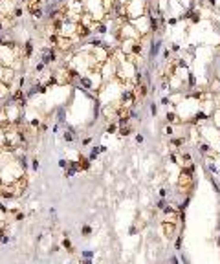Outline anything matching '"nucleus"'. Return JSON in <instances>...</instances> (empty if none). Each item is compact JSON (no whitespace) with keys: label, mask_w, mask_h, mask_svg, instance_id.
<instances>
[{"label":"nucleus","mask_w":220,"mask_h":264,"mask_svg":"<svg viewBox=\"0 0 220 264\" xmlns=\"http://www.w3.org/2000/svg\"><path fill=\"white\" fill-rule=\"evenodd\" d=\"M40 61L44 62L46 66H51L57 62V50L53 46H44L40 50Z\"/></svg>","instance_id":"nucleus-1"},{"label":"nucleus","mask_w":220,"mask_h":264,"mask_svg":"<svg viewBox=\"0 0 220 264\" xmlns=\"http://www.w3.org/2000/svg\"><path fill=\"white\" fill-rule=\"evenodd\" d=\"M176 227H178V224L167 222V220H163V222H162V229H163V235H165L167 238H174V237H176Z\"/></svg>","instance_id":"nucleus-2"},{"label":"nucleus","mask_w":220,"mask_h":264,"mask_svg":"<svg viewBox=\"0 0 220 264\" xmlns=\"http://www.w3.org/2000/svg\"><path fill=\"white\" fill-rule=\"evenodd\" d=\"M33 40L31 39H28L26 42H24V46H22V57H24V61H28V59H31L33 57Z\"/></svg>","instance_id":"nucleus-3"},{"label":"nucleus","mask_w":220,"mask_h":264,"mask_svg":"<svg viewBox=\"0 0 220 264\" xmlns=\"http://www.w3.org/2000/svg\"><path fill=\"white\" fill-rule=\"evenodd\" d=\"M160 50H162V40H152L151 42V46H149V59H156L160 53Z\"/></svg>","instance_id":"nucleus-4"},{"label":"nucleus","mask_w":220,"mask_h":264,"mask_svg":"<svg viewBox=\"0 0 220 264\" xmlns=\"http://www.w3.org/2000/svg\"><path fill=\"white\" fill-rule=\"evenodd\" d=\"M77 163H79L81 171H90V167H92V160H90V158H86V156H83V154H79Z\"/></svg>","instance_id":"nucleus-5"},{"label":"nucleus","mask_w":220,"mask_h":264,"mask_svg":"<svg viewBox=\"0 0 220 264\" xmlns=\"http://www.w3.org/2000/svg\"><path fill=\"white\" fill-rule=\"evenodd\" d=\"M79 84H81V88H85V90H92L94 88V83L90 81L88 75H81L79 77Z\"/></svg>","instance_id":"nucleus-6"},{"label":"nucleus","mask_w":220,"mask_h":264,"mask_svg":"<svg viewBox=\"0 0 220 264\" xmlns=\"http://www.w3.org/2000/svg\"><path fill=\"white\" fill-rule=\"evenodd\" d=\"M207 118H209V114H205L204 110H200V112H196V114H194L193 123H202V121H205Z\"/></svg>","instance_id":"nucleus-7"},{"label":"nucleus","mask_w":220,"mask_h":264,"mask_svg":"<svg viewBox=\"0 0 220 264\" xmlns=\"http://www.w3.org/2000/svg\"><path fill=\"white\" fill-rule=\"evenodd\" d=\"M103 39H99V37H92L90 40H88V44L86 46H90V48H99V46H103Z\"/></svg>","instance_id":"nucleus-8"},{"label":"nucleus","mask_w":220,"mask_h":264,"mask_svg":"<svg viewBox=\"0 0 220 264\" xmlns=\"http://www.w3.org/2000/svg\"><path fill=\"white\" fill-rule=\"evenodd\" d=\"M167 121H169V123H180V116H178L174 110H171V112H167Z\"/></svg>","instance_id":"nucleus-9"},{"label":"nucleus","mask_w":220,"mask_h":264,"mask_svg":"<svg viewBox=\"0 0 220 264\" xmlns=\"http://www.w3.org/2000/svg\"><path fill=\"white\" fill-rule=\"evenodd\" d=\"M61 246L64 248V249H68L70 253L75 251V249H73V246H72V242H70V238H68V235H64V238H62V242H61Z\"/></svg>","instance_id":"nucleus-10"},{"label":"nucleus","mask_w":220,"mask_h":264,"mask_svg":"<svg viewBox=\"0 0 220 264\" xmlns=\"http://www.w3.org/2000/svg\"><path fill=\"white\" fill-rule=\"evenodd\" d=\"M62 136H64V141H66V143H72L73 140H75V136H73V130L70 129V127H66V130H64V134H62Z\"/></svg>","instance_id":"nucleus-11"},{"label":"nucleus","mask_w":220,"mask_h":264,"mask_svg":"<svg viewBox=\"0 0 220 264\" xmlns=\"http://www.w3.org/2000/svg\"><path fill=\"white\" fill-rule=\"evenodd\" d=\"M118 129H119L118 121H112V123H108V125H107V134H114V132H118Z\"/></svg>","instance_id":"nucleus-12"},{"label":"nucleus","mask_w":220,"mask_h":264,"mask_svg":"<svg viewBox=\"0 0 220 264\" xmlns=\"http://www.w3.org/2000/svg\"><path fill=\"white\" fill-rule=\"evenodd\" d=\"M200 154H204V156H213L211 147H209L207 143H202V145H200Z\"/></svg>","instance_id":"nucleus-13"},{"label":"nucleus","mask_w":220,"mask_h":264,"mask_svg":"<svg viewBox=\"0 0 220 264\" xmlns=\"http://www.w3.org/2000/svg\"><path fill=\"white\" fill-rule=\"evenodd\" d=\"M187 84H189L191 90L196 86V75H194V73H187Z\"/></svg>","instance_id":"nucleus-14"},{"label":"nucleus","mask_w":220,"mask_h":264,"mask_svg":"<svg viewBox=\"0 0 220 264\" xmlns=\"http://www.w3.org/2000/svg\"><path fill=\"white\" fill-rule=\"evenodd\" d=\"M118 132H119V136H129V134L132 132V127H130V125H125V127H119V129H118Z\"/></svg>","instance_id":"nucleus-15"},{"label":"nucleus","mask_w":220,"mask_h":264,"mask_svg":"<svg viewBox=\"0 0 220 264\" xmlns=\"http://www.w3.org/2000/svg\"><path fill=\"white\" fill-rule=\"evenodd\" d=\"M99 154H101V152H99V147H92V151H90V154H88V158H90V160H92V162H96Z\"/></svg>","instance_id":"nucleus-16"},{"label":"nucleus","mask_w":220,"mask_h":264,"mask_svg":"<svg viewBox=\"0 0 220 264\" xmlns=\"http://www.w3.org/2000/svg\"><path fill=\"white\" fill-rule=\"evenodd\" d=\"M66 119H64V108H59V114H57V123H64Z\"/></svg>","instance_id":"nucleus-17"},{"label":"nucleus","mask_w":220,"mask_h":264,"mask_svg":"<svg viewBox=\"0 0 220 264\" xmlns=\"http://www.w3.org/2000/svg\"><path fill=\"white\" fill-rule=\"evenodd\" d=\"M81 233H83V235H85V237H90V235H92V227L85 224V226H83V227H81Z\"/></svg>","instance_id":"nucleus-18"},{"label":"nucleus","mask_w":220,"mask_h":264,"mask_svg":"<svg viewBox=\"0 0 220 264\" xmlns=\"http://www.w3.org/2000/svg\"><path fill=\"white\" fill-rule=\"evenodd\" d=\"M183 143H185V140H183V138H178V140H171V145H174V147H183Z\"/></svg>","instance_id":"nucleus-19"},{"label":"nucleus","mask_w":220,"mask_h":264,"mask_svg":"<svg viewBox=\"0 0 220 264\" xmlns=\"http://www.w3.org/2000/svg\"><path fill=\"white\" fill-rule=\"evenodd\" d=\"M68 165H70V162H68V160H59V167H61V169H66Z\"/></svg>","instance_id":"nucleus-20"},{"label":"nucleus","mask_w":220,"mask_h":264,"mask_svg":"<svg viewBox=\"0 0 220 264\" xmlns=\"http://www.w3.org/2000/svg\"><path fill=\"white\" fill-rule=\"evenodd\" d=\"M31 169H33V171H37V169H39V160H37V158L31 160Z\"/></svg>","instance_id":"nucleus-21"},{"label":"nucleus","mask_w":220,"mask_h":264,"mask_svg":"<svg viewBox=\"0 0 220 264\" xmlns=\"http://www.w3.org/2000/svg\"><path fill=\"white\" fill-rule=\"evenodd\" d=\"M94 255V251H90V249H85V251H83V257H86V259H90Z\"/></svg>","instance_id":"nucleus-22"},{"label":"nucleus","mask_w":220,"mask_h":264,"mask_svg":"<svg viewBox=\"0 0 220 264\" xmlns=\"http://www.w3.org/2000/svg\"><path fill=\"white\" fill-rule=\"evenodd\" d=\"M163 132L171 138V136H172V127H165V130H163Z\"/></svg>","instance_id":"nucleus-23"},{"label":"nucleus","mask_w":220,"mask_h":264,"mask_svg":"<svg viewBox=\"0 0 220 264\" xmlns=\"http://www.w3.org/2000/svg\"><path fill=\"white\" fill-rule=\"evenodd\" d=\"M151 112H152V116H156V114H158V107H156L154 103L151 105Z\"/></svg>","instance_id":"nucleus-24"},{"label":"nucleus","mask_w":220,"mask_h":264,"mask_svg":"<svg viewBox=\"0 0 220 264\" xmlns=\"http://www.w3.org/2000/svg\"><path fill=\"white\" fill-rule=\"evenodd\" d=\"M156 205H158V209H163V207H165V198H162V200H160V202L156 204Z\"/></svg>","instance_id":"nucleus-25"},{"label":"nucleus","mask_w":220,"mask_h":264,"mask_svg":"<svg viewBox=\"0 0 220 264\" xmlns=\"http://www.w3.org/2000/svg\"><path fill=\"white\" fill-rule=\"evenodd\" d=\"M182 248V237H178L176 238V249H180Z\"/></svg>","instance_id":"nucleus-26"},{"label":"nucleus","mask_w":220,"mask_h":264,"mask_svg":"<svg viewBox=\"0 0 220 264\" xmlns=\"http://www.w3.org/2000/svg\"><path fill=\"white\" fill-rule=\"evenodd\" d=\"M171 57V50H163V59H169Z\"/></svg>","instance_id":"nucleus-27"},{"label":"nucleus","mask_w":220,"mask_h":264,"mask_svg":"<svg viewBox=\"0 0 220 264\" xmlns=\"http://www.w3.org/2000/svg\"><path fill=\"white\" fill-rule=\"evenodd\" d=\"M207 169H209V171H211V173H216V167H215L213 163H207Z\"/></svg>","instance_id":"nucleus-28"},{"label":"nucleus","mask_w":220,"mask_h":264,"mask_svg":"<svg viewBox=\"0 0 220 264\" xmlns=\"http://www.w3.org/2000/svg\"><path fill=\"white\" fill-rule=\"evenodd\" d=\"M162 105H167V107H169V97H162Z\"/></svg>","instance_id":"nucleus-29"},{"label":"nucleus","mask_w":220,"mask_h":264,"mask_svg":"<svg viewBox=\"0 0 220 264\" xmlns=\"http://www.w3.org/2000/svg\"><path fill=\"white\" fill-rule=\"evenodd\" d=\"M178 22V18H169V26H174Z\"/></svg>","instance_id":"nucleus-30"},{"label":"nucleus","mask_w":220,"mask_h":264,"mask_svg":"<svg viewBox=\"0 0 220 264\" xmlns=\"http://www.w3.org/2000/svg\"><path fill=\"white\" fill-rule=\"evenodd\" d=\"M160 196H162V198L167 196V191H165V189H160Z\"/></svg>","instance_id":"nucleus-31"},{"label":"nucleus","mask_w":220,"mask_h":264,"mask_svg":"<svg viewBox=\"0 0 220 264\" xmlns=\"http://www.w3.org/2000/svg\"><path fill=\"white\" fill-rule=\"evenodd\" d=\"M178 50H180V46H178V44H172L171 46V51H178Z\"/></svg>","instance_id":"nucleus-32"},{"label":"nucleus","mask_w":220,"mask_h":264,"mask_svg":"<svg viewBox=\"0 0 220 264\" xmlns=\"http://www.w3.org/2000/svg\"><path fill=\"white\" fill-rule=\"evenodd\" d=\"M136 141L141 143V141H143V136H141V134H138V136H136Z\"/></svg>","instance_id":"nucleus-33"},{"label":"nucleus","mask_w":220,"mask_h":264,"mask_svg":"<svg viewBox=\"0 0 220 264\" xmlns=\"http://www.w3.org/2000/svg\"><path fill=\"white\" fill-rule=\"evenodd\" d=\"M207 4H209V6H215V4H216V0H207Z\"/></svg>","instance_id":"nucleus-34"}]
</instances>
